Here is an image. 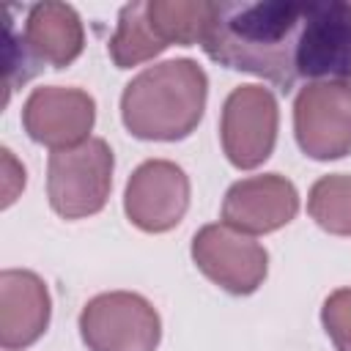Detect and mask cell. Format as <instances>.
I'll return each mask as SVG.
<instances>
[{
    "mask_svg": "<svg viewBox=\"0 0 351 351\" xmlns=\"http://www.w3.org/2000/svg\"><path fill=\"white\" fill-rule=\"evenodd\" d=\"M296 140L315 159H337L351 151V88L346 82H313L296 96Z\"/></svg>",
    "mask_w": 351,
    "mask_h": 351,
    "instance_id": "6",
    "label": "cell"
},
{
    "mask_svg": "<svg viewBox=\"0 0 351 351\" xmlns=\"http://www.w3.org/2000/svg\"><path fill=\"white\" fill-rule=\"evenodd\" d=\"M299 80H351V0H310L296 63Z\"/></svg>",
    "mask_w": 351,
    "mask_h": 351,
    "instance_id": "4",
    "label": "cell"
},
{
    "mask_svg": "<svg viewBox=\"0 0 351 351\" xmlns=\"http://www.w3.org/2000/svg\"><path fill=\"white\" fill-rule=\"evenodd\" d=\"M214 0H148V22L154 33L170 44L203 41L208 22L214 19Z\"/></svg>",
    "mask_w": 351,
    "mask_h": 351,
    "instance_id": "14",
    "label": "cell"
},
{
    "mask_svg": "<svg viewBox=\"0 0 351 351\" xmlns=\"http://www.w3.org/2000/svg\"><path fill=\"white\" fill-rule=\"evenodd\" d=\"M324 324L337 351H351V291H337L326 299Z\"/></svg>",
    "mask_w": 351,
    "mask_h": 351,
    "instance_id": "18",
    "label": "cell"
},
{
    "mask_svg": "<svg viewBox=\"0 0 351 351\" xmlns=\"http://www.w3.org/2000/svg\"><path fill=\"white\" fill-rule=\"evenodd\" d=\"M186 178L170 162H145L126 186V214L143 230L173 228L186 208Z\"/></svg>",
    "mask_w": 351,
    "mask_h": 351,
    "instance_id": "9",
    "label": "cell"
},
{
    "mask_svg": "<svg viewBox=\"0 0 351 351\" xmlns=\"http://www.w3.org/2000/svg\"><path fill=\"white\" fill-rule=\"evenodd\" d=\"M310 214L332 233H351V178H321L310 195Z\"/></svg>",
    "mask_w": 351,
    "mask_h": 351,
    "instance_id": "16",
    "label": "cell"
},
{
    "mask_svg": "<svg viewBox=\"0 0 351 351\" xmlns=\"http://www.w3.org/2000/svg\"><path fill=\"white\" fill-rule=\"evenodd\" d=\"M3 27H5V99L16 82H25L36 71V58L22 33H16L11 19V5L3 8Z\"/></svg>",
    "mask_w": 351,
    "mask_h": 351,
    "instance_id": "17",
    "label": "cell"
},
{
    "mask_svg": "<svg viewBox=\"0 0 351 351\" xmlns=\"http://www.w3.org/2000/svg\"><path fill=\"white\" fill-rule=\"evenodd\" d=\"M310 0L217 3L203 49L219 66L247 71L288 90L299 80V47Z\"/></svg>",
    "mask_w": 351,
    "mask_h": 351,
    "instance_id": "1",
    "label": "cell"
},
{
    "mask_svg": "<svg viewBox=\"0 0 351 351\" xmlns=\"http://www.w3.org/2000/svg\"><path fill=\"white\" fill-rule=\"evenodd\" d=\"M206 101V74L181 58L137 74L121 99L123 123L145 140H176L200 121Z\"/></svg>",
    "mask_w": 351,
    "mask_h": 351,
    "instance_id": "2",
    "label": "cell"
},
{
    "mask_svg": "<svg viewBox=\"0 0 351 351\" xmlns=\"http://www.w3.org/2000/svg\"><path fill=\"white\" fill-rule=\"evenodd\" d=\"M49 318L44 282L30 271H3V346L33 343Z\"/></svg>",
    "mask_w": 351,
    "mask_h": 351,
    "instance_id": "13",
    "label": "cell"
},
{
    "mask_svg": "<svg viewBox=\"0 0 351 351\" xmlns=\"http://www.w3.org/2000/svg\"><path fill=\"white\" fill-rule=\"evenodd\" d=\"M148 3H129L121 8L118 14V30L110 41V55L118 63V69H129L140 60L154 58L156 52H162L167 44L154 33L151 22H148Z\"/></svg>",
    "mask_w": 351,
    "mask_h": 351,
    "instance_id": "15",
    "label": "cell"
},
{
    "mask_svg": "<svg viewBox=\"0 0 351 351\" xmlns=\"http://www.w3.org/2000/svg\"><path fill=\"white\" fill-rule=\"evenodd\" d=\"M82 340L90 351H154L159 318L134 293H104L85 304L80 318Z\"/></svg>",
    "mask_w": 351,
    "mask_h": 351,
    "instance_id": "5",
    "label": "cell"
},
{
    "mask_svg": "<svg viewBox=\"0 0 351 351\" xmlns=\"http://www.w3.org/2000/svg\"><path fill=\"white\" fill-rule=\"evenodd\" d=\"M25 41L36 60L55 69L82 52V22L69 3H36L25 19Z\"/></svg>",
    "mask_w": 351,
    "mask_h": 351,
    "instance_id": "12",
    "label": "cell"
},
{
    "mask_svg": "<svg viewBox=\"0 0 351 351\" xmlns=\"http://www.w3.org/2000/svg\"><path fill=\"white\" fill-rule=\"evenodd\" d=\"M192 255L197 266L233 293H250L266 274V252L244 236L208 225L195 236Z\"/></svg>",
    "mask_w": 351,
    "mask_h": 351,
    "instance_id": "8",
    "label": "cell"
},
{
    "mask_svg": "<svg viewBox=\"0 0 351 351\" xmlns=\"http://www.w3.org/2000/svg\"><path fill=\"white\" fill-rule=\"evenodd\" d=\"M274 129L277 104L266 88L244 85L228 96L222 115V143L228 159L236 167L261 165L274 145Z\"/></svg>",
    "mask_w": 351,
    "mask_h": 351,
    "instance_id": "7",
    "label": "cell"
},
{
    "mask_svg": "<svg viewBox=\"0 0 351 351\" xmlns=\"http://www.w3.org/2000/svg\"><path fill=\"white\" fill-rule=\"evenodd\" d=\"M25 129L47 145H69L93 123V99L74 88H36L25 101Z\"/></svg>",
    "mask_w": 351,
    "mask_h": 351,
    "instance_id": "10",
    "label": "cell"
},
{
    "mask_svg": "<svg viewBox=\"0 0 351 351\" xmlns=\"http://www.w3.org/2000/svg\"><path fill=\"white\" fill-rule=\"evenodd\" d=\"M112 173V151L104 140H88L49 159V200L63 217H85L104 206Z\"/></svg>",
    "mask_w": 351,
    "mask_h": 351,
    "instance_id": "3",
    "label": "cell"
},
{
    "mask_svg": "<svg viewBox=\"0 0 351 351\" xmlns=\"http://www.w3.org/2000/svg\"><path fill=\"white\" fill-rule=\"evenodd\" d=\"M296 189L280 176H261L230 186L225 219L244 230H274L296 214Z\"/></svg>",
    "mask_w": 351,
    "mask_h": 351,
    "instance_id": "11",
    "label": "cell"
}]
</instances>
